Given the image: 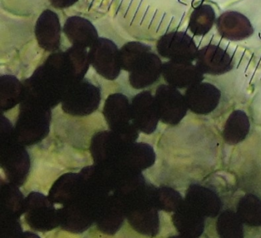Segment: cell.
<instances>
[{"mask_svg": "<svg viewBox=\"0 0 261 238\" xmlns=\"http://www.w3.org/2000/svg\"><path fill=\"white\" fill-rule=\"evenodd\" d=\"M24 85L10 74L0 77V107L2 112L8 111L23 100Z\"/></svg>", "mask_w": 261, "mask_h": 238, "instance_id": "44dd1931", "label": "cell"}, {"mask_svg": "<svg viewBox=\"0 0 261 238\" xmlns=\"http://www.w3.org/2000/svg\"><path fill=\"white\" fill-rule=\"evenodd\" d=\"M215 20L214 9L210 5L202 4L197 7L191 14L189 29L195 36H205L212 30Z\"/></svg>", "mask_w": 261, "mask_h": 238, "instance_id": "603a6c76", "label": "cell"}, {"mask_svg": "<svg viewBox=\"0 0 261 238\" xmlns=\"http://www.w3.org/2000/svg\"><path fill=\"white\" fill-rule=\"evenodd\" d=\"M243 224L237 212L225 210L217 220V233L220 238H244Z\"/></svg>", "mask_w": 261, "mask_h": 238, "instance_id": "cb8c5ba5", "label": "cell"}, {"mask_svg": "<svg viewBox=\"0 0 261 238\" xmlns=\"http://www.w3.org/2000/svg\"><path fill=\"white\" fill-rule=\"evenodd\" d=\"M100 100V88L88 79H83L68 90L62 99V108L69 115L85 117L97 111Z\"/></svg>", "mask_w": 261, "mask_h": 238, "instance_id": "277c9868", "label": "cell"}, {"mask_svg": "<svg viewBox=\"0 0 261 238\" xmlns=\"http://www.w3.org/2000/svg\"><path fill=\"white\" fill-rule=\"evenodd\" d=\"M51 111L39 103L23 100L14 128L16 140L23 146H33L49 134Z\"/></svg>", "mask_w": 261, "mask_h": 238, "instance_id": "7a4b0ae2", "label": "cell"}, {"mask_svg": "<svg viewBox=\"0 0 261 238\" xmlns=\"http://www.w3.org/2000/svg\"><path fill=\"white\" fill-rule=\"evenodd\" d=\"M172 222L180 234L189 238H199L205 227V218L184 202L174 213Z\"/></svg>", "mask_w": 261, "mask_h": 238, "instance_id": "ac0fdd59", "label": "cell"}, {"mask_svg": "<svg viewBox=\"0 0 261 238\" xmlns=\"http://www.w3.org/2000/svg\"><path fill=\"white\" fill-rule=\"evenodd\" d=\"M152 49L149 45L140 42H129L120 49V60L122 69L129 71L134 61L145 51Z\"/></svg>", "mask_w": 261, "mask_h": 238, "instance_id": "4316f807", "label": "cell"}, {"mask_svg": "<svg viewBox=\"0 0 261 238\" xmlns=\"http://www.w3.org/2000/svg\"><path fill=\"white\" fill-rule=\"evenodd\" d=\"M90 64L103 78L114 81L120 75V50L113 41L107 38L99 37L90 48Z\"/></svg>", "mask_w": 261, "mask_h": 238, "instance_id": "8992f818", "label": "cell"}, {"mask_svg": "<svg viewBox=\"0 0 261 238\" xmlns=\"http://www.w3.org/2000/svg\"><path fill=\"white\" fill-rule=\"evenodd\" d=\"M161 59L152 49L139 56L131 65L129 71V82L135 89H144L153 85L163 72Z\"/></svg>", "mask_w": 261, "mask_h": 238, "instance_id": "9c48e42d", "label": "cell"}, {"mask_svg": "<svg viewBox=\"0 0 261 238\" xmlns=\"http://www.w3.org/2000/svg\"><path fill=\"white\" fill-rule=\"evenodd\" d=\"M130 144L113 131H101L91 139L90 150L96 165L108 167L122 163Z\"/></svg>", "mask_w": 261, "mask_h": 238, "instance_id": "5b68a950", "label": "cell"}, {"mask_svg": "<svg viewBox=\"0 0 261 238\" xmlns=\"http://www.w3.org/2000/svg\"><path fill=\"white\" fill-rule=\"evenodd\" d=\"M81 179L82 177L80 174H65L58 180L57 182L55 183L50 192L51 200L62 202L65 200L71 199L77 192Z\"/></svg>", "mask_w": 261, "mask_h": 238, "instance_id": "d4e9b609", "label": "cell"}, {"mask_svg": "<svg viewBox=\"0 0 261 238\" xmlns=\"http://www.w3.org/2000/svg\"><path fill=\"white\" fill-rule=\"evenodd\" d=\"M169 238H189V237H187V236H183V235L179 234V235H176V236H172Z\"/></svg>", "mask_w": 261, "mask_h": 238, "instance_id": "f546056e", "label": "cell"}, {"mask_svg": "<svg viewBox=\"0 0 261 238\" xmlns=\"http://www.w3.org/2000/svg\"><path fill=\"white\" fill-rule=\"evenodd\" d=\"M237 214L243 224L250 227L261 226V199L253 194H247L238 201Z\"/></svg>", "mask_w": 261, "mask_h": 238, "instance_id": "7402d4cb", "label": "cell"}, {"mask_svg": "<svg viewBox=\"0 0 261 238\" xmlns=\"http://www.w3.org/2000/svg\"><path fill=\"white\" fill-rule=\"evenodd\" d=\"M156 155L153 148L146 143H133L123 157L122 166L141 172L153 166Z\"/></svg>", "mask_w": 261, "mask_h": 238, "instance_id": "d6986e66", "label": "cell"}, {"mask_svg": "<svg viewBox=\"0 0 261 238\" xmlns=\"http://www.w3.org/2000/svg\"><path fill=\"white\" fill-rule=\"evenodd\" d=\"M216 24L218 33L227 40H244L254 33L250 20L238 12L227 11L222 13Z\"/></svg>", "mask_w": 261, "mask_h": 238, "instance_id": "2e32d148", "label": "cell"}, {"mask_svg": "<svg viewBox=\"0 0 261 238\" xmlns=\"http://www.w3.org/2000/svg\"><path fill=\"white\" fill-rule=\"evenodd\" d=\"M154 97L160 120L165 124H178L187 114L189 108L186 98L178 88L169 85H160Z\"/></svg>", "mask_w": 261, "mask_h": 238, "instance_id": "52a82bcc", "label": "cell"}, {"mask_svg": "<svg viewBox=\"0 0 261 238\" xmlns=\"http://www.w3.org/2000/svg\"><path fill=\"white\" fill-rule=\"evenodd\" d=\"M156 48L162 57L178 62H194L198 52L193 39L182 32L166 33L159 39Z\"/></svg>", "mask_w": 261, "mask_h": 238, "instance_id": "ba28073f", "label": "cell"}, {"mask_svg": "<svg viewBox=\"0 0 261 238\" xmlns=\"http://www.w3.org/2000/svg\"><path fill=\"white\" fill-rule=\"evenodd\" d=\"M1 166L8 179L16 186L23 184L30 169L29 152L16 140L14 128L4 114L1 120Z\"/></svg>", "mask_w": 261, "mask_h": 238, "instance_id": "6da1fadb", "label": "cell"}, {"mask_svg": "<svg viewBox=\"0 0 261 238\" xmlns=\"http://www.w3.org/2000/svg\"><path fill=\"white\" fill-rule=\"evenodd\" d=\"M133 120L139 131L145 134L155 132L160 117L155 105V97L149 91H142L131 101Z\"/></svg>", "mask_w": 261, "mask_h": 238, "instance_id": "30bf717a", "label": "cell"}, {"mask_svg": "<svg viewBox=\"0 0 261 238\" xmlns=\"http://www.w3.org/2000/svg\"><path fill=\"white\" fill-rule=\"evenodd\" d=\"M35 35L39 46L46 51L56 52L60 48L62 27L57 13L45 10L35 25Z\"/></svg>", "mask_w": 261, "mask_h": 238, "instance_id": "4fadbf2b", "label": "cell"}, {"mask_svg": "<svg viewBox=\"0 0 261 238\" xmlns=\"http://www.w3.org/2000/svg\"><path fill=\"white\" fill-rule=\"evenodd\" d=\"M184 203L204 218H216L222 206L216 192L198 184H191L188 188Z\"/></svg>", "mask_w": 261, "mask_h": 238, "instance_id": "7c38bea8", "label": "cell"}, {"mask_svg": "<svg viewBox=\"0 0 261 238\" xmlns=\"http://www.w3.org/2000/svg\"><path fill=\"white\" fill-rule=\"evenodd\" d=\"M79 0H49L51 7L56 9H66L72 7Z\"/></svg>", "mask_w": 261, "mask_h": 238, "instance_id": "83f0119b", "label": "cell"}, {"mask_svg": "<svg viewBox=\"0 0 261 238\" xmlns=\"http://www.w3.org/2000/svg\"><path fill=\"white\" fill-rule=\"evenodd\" d=\"M184 96L189 110L199 115H207L218 108L221 93L215 85L201 82L187 88Z\"/></svg>", "mask_w": 261, "mask_h": 238, "instance_id": "8fae6325", "label": "cell"}, {"mask_svg": "<svg viewBox=\"0 0 261 238\" xmlns=\"http://www.w3.org/2000/svg\"><path fill=\"white\" fill-rule=\"evenodd\" d=\"M154 202L157 209L167 212H175L184 202L181 194L167 186L157 188L154 191Z\"/></svg>", "mask_w": 261, "mask_h": 238, "instance_id": "484cf974", "label": "cell"}, {"mask_svg": "<svg viewBox=\"0 0 261 238\" xmlns=\"http://www.w3.org/2000/svg\"><path fill=\"white\" fill-rule=\"evenodd\" d=\"M250 123L244 111L237 110L229 116L223 129V139L230 146L238 144L245 140L250 132Z\"/></svg>", "mask_w": 261, "mask_h": 238, "instance_id": "ffe728a7", "label": "cell"}, {"mask_svg": "<svg viewBox=\"0 0 261 238\" xmlns=\"http://www.w3.org/2000/svg\"><path fill=\"white\" fill-rule=\"evenodd\" d=\"M103 116L110 129L128 143H135L139 130L134 123L131 103L124 94H111L105 101Z\"/></svg>", "mask_w": 261, "mask_h": 238, "instance_id": "3957f363", "label": "cell"}, {"mask_svg": "<svg viewBox=\"0 0 261 238\" xmlns=\"http://www.w3.org/2000/svg\"><path fill=\"white\" fill-rule=\"evenodd\" d=\"M63 32L74 46L91 48L99 39L98 33L88 19L71 16L65 21Z\"/></svg>", "mask_w": 261, "mask_h": 238, "instance_id": "e0dca14e", "label": "cell"}, {"mask_svg": "<svg viewBox=\"0 0 261 238\" xmlns=\"http://www.w3.org/2000/svg\"><path fill=\"white\" fill-rule=\"evenodd\" d=\"M195 61L204 74L221 75L231 71L233 67L231 56L221 47L212 44L198 50Z\"/></svg>", "mask_w": 261, "mask_h": 238, "instance_id": "9a60e30c", "label": "cell"}, {"mask_svg": "<svg viewBox=\"0 0 261 238\" xmlns=\"http://www.w3.org/2000/svg\"><path fill=\"white\" fill-rule=\"evenodd\" d=\"M162 74L168 85L176 88H189L204 80V74L190 62H165Z\"/></svg>", "mask_w": 261, "mask_h": 238, "instance_id": "5bb4252c", "label": "cell"}, {"mask_svg": "<svg viewBox=\"0 0 261 238\" xmlns=\"http://www.w3.org/2000/svg\"><path fill=\"white\" fill-rule=\"evenodd\" d=\"M23 238H39L36 235L33 234V233H27V234L24 235Z\"/></svg>", "mask_w": 261, "mask_h": 238, "instance_id": "f1b7e54d", "label": "cell"}]
</instances>
